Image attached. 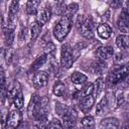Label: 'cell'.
I'll list each match as a JSON object with an SVG mask.
<instances>
[{
    "mask_svg": "<svg viewBox=\"0 0 129 129\" xmlns=\"http://www.w3.org/2000/svg\"><path fill=\"white\" fill-rule=\"evenodd\" d=\"M72 26H73V17L68 16V15L61 16V18L57 21V23L53 27L52 32H53V36L55 37V39L59 42L63 41L66 37L68 36V34L70 33Z\"/></svg>",
    "mask_w": 129,
    "mask_h": 129,
    "instance_id": "cell-1",
    "label": "cell"
},
{
    "mask_svg": "<svg viewBox=\"0 0 129 129\" xmlns=\"http://www.w3.org/2000/svg\"><path fill=\"white\" fill-rule=\"evenodd\" d=\"M129 75V67L126 64H117L114 67L107 78V82L110 85H116L120 82H122L124 79L127 78Z\"/></svg>",
    "mask_w": 129,
    "mask_h": 129,
    "instance_id": "cell-2",
    "label": "cell"
},
{
    "mask_svg": "<svg viewBox=\"0 0 129 129\" xmlns=\"http://www.w3.org/2000/svg\"><path fill=\"white\" fill-rule=\"evenodd\" d=\"M74 62V50L70 44H63L60 49V64L64 69H70Z\"/></svg>",
    "mask_w": 129,
    "mask_h": 129,
    "instance_id": "cell-3",
    "label": "cell"
},
{
    "mask_svg": "<svg viewBox=\"0 0 129 129\" xmlns=\"http://www.w3.org/2000/svg\"><path fill=\"white\" fill-rule=\"evenodd\" d=\"M19 111L16 108L9 111L6 119V129H16L21 124V114Z\"/></svg>",
    "mask_w": 129,
    "mask_h": 129,
    "instance_id": "cell-4",
    "label": "cell"
},
{
    "mask_svg": "<svg viewBox=\"0 0 129 129\" xmlns=\"http://www.w3.org/2000/svg\"><path fill=\"white\" fill-rule=\"evenodd\" d=\"M40 102H41V98L37 94H33L31 96V99L27 106V114L29 118L34 119L36 117L40 109Z\"/></svg>",
    "mask_w": 129,
    "mask_h": 129,
    "instance_id": "cell-5",
    "label": "cell"
},
{
    "mask_svg": "<svg viewBox=\"0 0 129 129\" xmlns=\"http://www.w3.org/2000/svg\"><path fill=\"white\" fill-rule=\"evenodd\" d=\"M80 33L87 39H92L95 35L94 33V23L90 18H85L81 26L79 27Z\"/></svg>",
    "mask_w": 129,
    "mask_h": 129,
    "instance_id": "cell-6",
    "label": "cell"
},
{
    "mask_svg": "<svg viewBox=\"0 0 129 129\" xmlns=\"http://www.w3.org/2000/svg\"><path fill=\"white\" fill-rule=\"evenodd\" d=\"M48 83V74L45 71H37L32 78V84L35 89H41Z\"/></svg>",
    "mask_w": 129,
    "mask_h": 129,
    "instance_id": "cell-7",
    "label": "cell"
},
{
    "mask_svg": "<svg viewBox=\"0 0 129 129\" xmlns=\"http://www.w3.org/2000/svg\"><path fill=\"white\" fill-rule=\"evenodd\" d=\"M117 27L121 32H129V13L126 8H123L117 19Z\"/></svg>",
    "mask_w": 129,
    "mask_h": 129,
    "instance_id": "cell-8",
    "label": "cell"
},
{
    "mask_svg": "<svg viewBox=\"0 0 129 129\" xmlns=\"http://www.w3.org/2000/svg\"><path fill=\"white\" fill-rule=\"evenodd\" d=\"M94 105H95V97L93 95L83 96L79 101V107L81 111L85 114H88L92 110Z\"/></svg>",
    "mask_w": 129,
    "mask_h": 129,
    "instance_id": "cell-9",
    "label": "cell"
},
{
    "mask_svg": "<svg viewBox=\"0 0 129 129\" xmlns=\"http://www.w3.org/2000/svg\"><path fill=\"white\" fill-rule=\"evenodd\" d=\"M51 14H52V9L48 4H46L38 11L37 17H36V21L38 22V24L40 26H42L50 19Z\"/></svg>",
    "mask_w": 129,
    "mask_h": 129,
    "instance_id": "cell-10",
    "label": "cell"
},
{
    "mask_svg": "<svg viewBox=\"0 0 129 129\" xmlns=\"http://www.w3.org/2000/svg\"><path fill=\"white\" fill-rule=\"evenodd\" d=\"M71 81L78 90H81V88L83 89V87L88 83V77L85 74L76 71L71 75Z\"/></svg>",
    "mask_w": 129,
    "mask_h": 129,
    "instance_id": "cell-11",
    "label": "cell"
},
{
    "mask_svg": "<svg viewBox=\"0 0 129 129\" xmlns=\"http://www.w3.org/2000/svg\"><path fill=\"white\" fill-rule=\"evenodd\" d=\"M120 122L115 117H107L104 118L100 122V129H119Z\"/></svg>",
    "mask_w": 129,
    "mask_h": 129,
    "instance_id": "cell-12",
    "label": "cell"
},
{
    "mask_svg": "<svg viewBox=\"0 0 129 129\" xmlns=\"http://www.w3.org/2000/svg\"><path fill=\"white\" fill-rule=\"evenodd\" d=\"M114 54V49L112 46L110 45H105V46H100L97 48L96 50V55L103 59V60H107L109 58H111Z\"/></svg>",
    "mask_w": 129,
    "mask_h": 129,
    "instance_id": "cell-13",
    "label": "cell"
},
{
    "mask_svg": "<svg viewBox=\"0 0 129 129\" xmlns=\"http://www.w3.org/2000/svg\"><path fill=\"white\" fill-rule=\"evenodd\" d=\"M63 129H75L76 128V116H74L70 111L61 116Z\"/></svg>",
    "mask_w": 129,
    "mask_h": 129,
    "instance_id": "cell-14",
    "label": "cell"
},
{
    "mask_svg": "<svg viewBox=\"0 0 129 129\" xmlns=\"http://www.w3.org/2000/svg\"><path fill=\"white\" fill-rule=\"evenodd\" d=\"M112 27L107 23H101L97 27V33L102 39H108L112 35Z\"/></svg>",
    "mask_w": 129,
    "mask_h": 129,
    "instance_id": "cell-15",
    "label": "cell"
},
{
    "mask_svg": "<svg viewBox=\"0 0 129 129\" xmlns=\"http://www.w3.org/2000/svg\"><path fill=\"white\" fill-rule=\"evenodd\" d=\"M46 60H47V54H46V53H43V54L39 55V56H38L36 59H34V61L31 63L30 71H32V72H34V71H36V72L39 71V69H40L42 66L45 64Z\"/></svg>",
    "mask_w": 129,
    "mask_h": 129,
    "instance_id": "cell-16",
    "label": "cell"
},
{
    "mask_svg": "<svg viewBox=\"0 0 129 129\" xmlns=\"http://www.w3.org/2000/svg\"><path fill=\"white\" fill-rule=\"evenodd\" d=\"M116 45L121 49H126L129 47V35L127 34H119L116 37Z\"/></svg>",
    "mask_w": 129,
    "mask_h": 129,
    "instance_id": "cell-17",
    "label": "cell"
},
{
    "mask_svg": "<svg viewBox=\"0 0 129 129\" xmlns=\"http://www.w3.org/2000/svg\"><path fill=\"white\" fill-rule=\"evenodd\" d=\"M52 92L56 97H64L67 94V87L62 82L57 81L52 88Z\"/></svg>",
    "mask_w": 129,
    "mask_h": 129,
    "instance_id": "cell-18",
    "label": "cell"
},
{
    "mask_svg": "<svg viewBox=\"0 0 129 129\" xmlns=\"http://www.w3.org/2000/svg\"><path fill=\"white\" fill-rule=\"evenodd\" d=\"M40 5V1L29 0L26 3V12L29 15H35L38 13V6Z\"/></svg>",
    "mask_w": 129,
    "mask_h": 129,
    "instance_id": "cell-19",
    "label": "cell"
},
{
    "mask_svg": "<svg viewBox=\"0 0 129 129\" xmlns=\"http://www.w3.org/2000/svg\"><path fill=\"white\" fill-rule=\"evenodd\" d=\"M106 109H107V97L104 96L96 106V114H97V116L104 115L105 112H106Z\"/></svg>",
    "mask_w": 129,
    "mask_h": 129,
    "instance_id": "cell-20",
    "label": "cell"
},
{
    "mask_svg": "<svg viewBox=\"0 0 129 129\" xmlns=\"http://www.w3.org/2000/svg\"><path fill=\"white\" fill-rule=\"evenodd\" d=\"M81 123L84 129H93L95 126V118L91 115H86L81 120Z\"/></svg>",
    "mask_w": 129,
    "mask_h": 129,
    "instance_id": "cell-21",
    "label": "cell"
},
{
    "mask_svg": "<svg viewBox=\"0 0 129 129\" xmlns=\"http://www.w3.org/2000/svg\"><path fill=\"white\" fill-rule=\"evenodd\" d=\"M13 105H14V108L18 109V110H21L23 105H24V97H23V94H22V91L20 90L16 96L13 98Z\"/></svg>",
    "mask_w": 129,
    "mask_h": 129,
    "instance_id": "cell-22",
    "label": "cell"
},
{
    "mask_svg": "<svg viewBox=\"0 0 129 129\" xmlns=\"http://www.w3.org/2000/svg\"><path fill=\"white\" fill-rule=\"evenodd\" d=\"M19 10V2L18 1H11L8 9V17L10 18H15V15L17 14Z\"/></svg>",
    "mask_w": 129,
    "mask_h": 129,
    "instance_id": "cell-23",
    "label": "cell"
},
{
    "mask_svg": "<svg viewBox=\"0 0 129 129\" xmlns=\"http://www.w3.org/2000/svg\"><path fill=\"white\" fill-rule=\"evenodd\" d=\"M103 86H104V81L102 78H98L96 79L95 83H94V93L95 96L94 97H99L102 90H103Z\"/></svg>",
    "mask_w": 129,
    "mask_h": 129,
    "instance_id": "cell-24",
    "label": "cell"
},
{
    "mask_svg": "<svg viewBox=\"0 0 129 129\" xmlns=\"http://www.w3.org/2000/svg\"><path fill=\"white\" fill-rule=\"evenodd\" d=\"M41 30V26L38 24L37 21L33 22L31 24V27H30V33H31V38L32 39H36L37 36L39 35V32Z\"/></svg>",
    "mask_w": 129,
    "mask_h": 129,
    "instance_id": "cell-25",
    "label": "cell"
},
{
    "mask_svg": "<svg viewBox=\"0 0 129 129\" xmlns=\"http://www.w3.org/2000/svg\"><path fill=\"white\" fill-rule=\"evenodd\" d=\"M4 35H5V42L8 46H10L14 40V30L12 29H8L6 28L5 32H4Z\"/></svg>",
    "mask_w": 129,
    "mask_h": 129,
    "instance_id": "cell-26",
    "label": "cell"
},
{
    "mask_svg": "<svg viewBox=\"0 0 129 129\" xmlns=\"http://www.w3.org/2000/svg\"><path fill=\"white\" fill-rule=\"evenodd\" d=\"M78 8H79V5L77 3H70L69 5H67V11H66V14L64 15H68V16L73 17L75 15V13L77 12Z\"/></svg>",
    "mask_w": 129,
    "mask_h": 129,
    "instance_id": "cell-27",
    "label": "cell"
},
{
    "mask_svg": "<svg viewBox=\"0 0 129 129\" xmlns=\"http://www.w3.org/2000/svg\"><path fill=\"white\" fill-rule=\"evenodd\" d=\"M83 96H88V95H93L94 93V84L93 83H87L83 87Z\"/></svg>",
    "mask_w": 129,
    "mask_h": 129,
    "instance_id": "cell-28",
    "label": "cell"
},
{
    "mask_svg": "<svg viewBox=\"0 0 129 129\" xmlns=\"http://www.w3.org/2000/svg\"><path fill=\"white\" fill-rule=\"evenodd\" d=\"M48 129H63V126H62V123L58 119H52L49 122Z\"/></svg>",
    "mask_w": 129,
    "mask_h": 129,
    "instance_id": "cell-29",
    "label": "cell"
},
{
    "mask_svg": "<svg viewBox=\"0 0 129 129\" xmlns=\"http://www.w3.org/2000/svg\"><path fill=\"white\" fill-rule=\"evenodd\" d=\"M54 50H55V45L52 42H48L44 46V53H46V54H49V53L53 52Z\"/></svg>",
    "mask_w": 129,
    "mask_h": 129,
    "instance_id": "cell-30",
    "label": "cell"
},
{
    "mask_svg": "<svg viewBox=\"0 0 129 129\" xmlns=\"http://www.w3.org/2000/svg\"><path fill=\"white\" fill-rule=\"evenodd\" d=\"M119 4H121V2H116V1L111 2V6H113V8H117V5H119Z\"/></svg>",
    "mask_w": 129,
    "mask_h": 129,
    "instance_id": "cell-31",
    "label": "cell"
},
{
    "mask_svg": "<svg viewBox=\"0 0 129 129\" xmlns=\"http://www.w3.org/2000/svg\"><path fill=\"white\" fill-rule=\"evenodd\" d=\"M16 129H26V125H25L24 123H21V124H20Z\"/></svg>",
    "mask_w": 129,
    "mask_h": 129,
    "instance_id": "cell-32",
    "label": "cell"
},
{
    "mask_svg": "<svg viewBox=\"0 0 129 129\" xmlns=\"http://www.w3.org/2000/svg\"><path fill=\"white\" fill-rule=\"evenodd\" d=\"M122 129H129V126H128V125H126V126H124Z\"/></svg>",
    "mask_w": 129,
    "mask_h": 129,
    "instance_id": "cell-33",
    "label": "cell"
},
{
    "mask_svg": "<svg viewBox=\"0 0 129 129\" xmlns=\"http://www.w3.org/2000/svg\"><path fill=\"white\" fill-rule=\"evenodd\" d=\"M127 5H128V8H126V9H127V11H128V13H129V2H127Z\"/></svg>",
    "mask_w": 129,
    "mask_h": 129,
    "instance_id": "cell-34",
    "label": "cell"
},
{
    "mask_svg": "<svg viewBox=\"0 0 129 129\" xmlns=\"http://www.w3.org/2000/svg\"><path fill=\"white\" fill-rule=\"evenodd\" d=\"M127 125H128V126H129V119H128V123H127Z\"/></svg>",
    "mask_w": 129,
    "mask_h": 129,
    "instance_id": "cell-35",
    "label": "cell"
}]
</instances>
